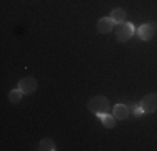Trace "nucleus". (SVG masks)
<instances>
[{
    "mask_svg": "<svg viewBox=\"0 0 157 151\" xmlns=\"http://www.w3.org/2000/svg\"><path fill=\"white\" fill-rule=\"evenodd\" d=\"M89 109H90L92 112H95L97 116H100V114H105V112H110L112 108H110V103H109L107 97L95 96L89 101Z\"/></svg>",
    "mask_w": 157,
    "mask_h": 151,
    "instance_id": "obj_1",
    "label": "nucleus"
},
{
    "mask_svg": "<svg viewBox=\"0 0 157 151\" xmlns=\"http://www.w3.org/2000/svg\"><path fill=\"white\" fill-rule=\"evenodd\" d=\"M134 35V25L127 24V22H122V24H117V30H115V39L119 42H127L130 37Z\"/></svg>",
    "mask_w": 157,
    "mask_h": 151,
    "instance_id": "obj_2",
    "label": "nucleus"
},
{
    "mask_svg": "<svg viewBox=\"0 0 157 151\" xmlns=\"http://www.w3.org/2000/svg\"><path fill=\"white\" fill-rule=\"evenodd\" d=\"M140 108L144 111V114H151V112L157 111V94L151 92L147 96H144V99L140 101Z\"/></svg>",
    "mask_w": 157,
    "mask_h": 151,
    "instance_id": "obj_3",
    "label": "nucleus"
},
{
    "mask_svg": "<svg viewBox=\"0 0 157 151\" xmlns=\"http://www.w3.org/2000/svg\"><path fill=\"white\" fill-rule=\"evenodd\" d=\"M155 27H157V24H154V22H151V24H144V25H140L139 30H137V34H139L140 40H144V42L151 40L152 37H154V34H155Z\"/></svg>",
    "mask_w": 157,
    "mask_h": 151,
    "instance_id": "obj_4",
    "label": "nucleus"
},
{
    "mask_svg": "<svg viewBox=\"0 0 157 151\" xmlns=\"http://www.w3.org/2000/svg\"><path fill=\"white\" fill-rule=\"evenodd\" d=\"M37 81L33 77H24L20 82H18V89L22 91L24 94H32L37 91Z\"/></svg>",
    "mask_w": 157,
    "mask_h": 151,
    "instance_id": "obj_5",
    "label": "nucleus"
},
{
    "mask_svg": "<svg viewBox=\"0 0 157 151\" xmlns=\"http://www.w3.org/2000/svg\"><path fill=\"white\" fill-rule=\"evenodd\" d=\"M114 27H115V22L112 20L110 17H104L97 22V30H99L100 34H109V32H112Z\"/></svg>",
    "mask_w": 157,
    "mask_h": 151,
    "instance_id": "obj_6",
    "label": "nucleus"
},
{
    "mask_svg": "<svg viewBox=\"0 0 157 151\" xmlns=\"http://www.w3.org/2000/svg\"><path fill=\"white\" fill-rule=\"evenodd\" d=\"M129 106H125V104H115L114 108H112V114L117 118V121L119 119H125L127 116H129Z\"/></svg>",
    "mask_w": 157,
    "mask_h": 151,
    "instance_id": "obj_7",
    "label": "nucleus"
},
{
    "mask_svg": "<svg viewBox=\"0 0 157 151\" xmlns=\"http://www.w3.org/2000/svg\"><path fill=\"white\" fill-rule=\"evenodd\" d=\"M110 18L115 22V24H122V22H125L127 14H125L124 9H114V10L110 12Z\"/></svg>",
    "mask_w": 157,
    "mask_h": 151,
    "instance_id": "obj_8",
    "label": "nucleus"
},
{
    "mask_svg": "<svg viewBox=\"0 0 157 151\" xmlns=\"http://www.w3.org/2000/svg\"><path fill=\"white\" fill-rule=\"evenodd\" d=\"M99 118H100V121H102L104 126L109 128V129H112V128L117 124V118H115L114 114H109V112H105V114H100Z\"/></svg>",
    "mask_w": 157,
    "mask_h": 151,
    "instance_id": "obj_9",
    "label": "nucleus"
},
{
    "mask_svg": "<svg viewBox=\"0 0 157 151\" xmlns=\"http://www.w3.org/2000/svg\"><path fill=\"white\" fill-rule=\"evenodd\" d=\"M39 149L40 151H55L57 148H55V143L52 141L50 138H44L39 145Z\"/></svg>",
    "mask_w": 157,
    "mask_h": 151,
    "instance_id": "obj_10",
    "label": "nucleus"
},
{
    "mask_svg": "<svg viewBox=\"0 0 157 151\" xmlns=\"http://www.w3.org/2000/svg\"><path fill=\"white\" fill-rule=\"evenodd\" d=\"M22 96H25V94L22 92L20 89H13V91H10L9 99H10V103H12V104H18V103H20V99H22Z\"/></svg>",
    "mask_w": 157,
    "mask_h": 151,
    "instance_id": "obj_11",
    "label": "nucleus"
}]
</instances>
